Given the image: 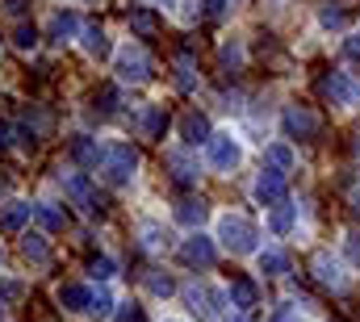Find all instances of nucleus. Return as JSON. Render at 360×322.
Wrapping results in <instances>:
<instances>
[{"mask_svg": "<svg viewBox=\"0 0 360 322\" xmlns=\"http://www.w3.org/2000/svg\"><path fill=\"white\" fill-rule=\"evenodd\" d=\"M269 160L281 163V167H289V163H293V151H289L285 143H272V147H269Z\"/></svg>", "mask_w": 360, "mask_h": 322, "instance_id": "nucleus-30", "label": "nucleus"}, {"mask_svg": "<svg viewBox=\"0 0 360 322\" xmlns=\"http://www.w3.org/2000/svg\"><path fill=\"white\" fill-rule=\"evenodd\" d=\"M222 63H226V67H239V63H243V46H239V42H235V46H222Z\"/></svg>", "mask_w": 360, "mask_h": 322, "instance_id": "nucleus-32", "label": "nucleus"}, {"mask_svg": "<svg viewBox=\"0 0 360 322\" xmlns=\"http://www.w3.org/2000/svg\"><path fill=\"white\" fill-rule=\"evenodd\" d=\"M314 281H319V285H327V289H335V293H340V289H348L344 264H340V259H331L327 251H323V255H314Z\"/></svg>", "mask_w": 360, "mask_h": 322, "instance_id": "nucleus-9", "label": "nucleus"}, {"mask_svg": "<svg viewBox=\"0 0 360 322\" xmlns=\"http://www.w3.org/2000/svg\"><path fill=\"white\" fill-rule=\"evenodd\" d=\"M352 259L360 264V239H352Z\"/></svg>", "mask_w": 360, "mask_h": 322, "instance_id": "nucleus-40", "label": "nucleus"}, {"mask_svg": "<svg viewBox=\"0 0 360 322\" xmlns=\"http://www.w3.org/2000/svg\"><path fill=\"white\" fill-rule=\"evenodd\" d=\"M226 8H231V0H210V13H214V17H222Z\"/></svg>", "mask_w": 360, "mask_h": 322, "instance_id": "nucleus-36", "label": "nucleus"}, {"mask_svg": "<svg viewBox=\"0 0 360 322\" xmlns=\"http://www.w3.org/2000/svg\"><path fill=\"white\" fill-rule=\"evenodd\" d=\"M281 122H285V134H289V139H314V134L323 130L319 113H314V109H302V105H289Z\"/></svg>", "mask_w": 360, "mask_h": 322, "instance_id": "nucleus-6", "label": "nucleus"}, {"mask_svg": "<svg viewBox=\"0 0 360 322\" xmlns=\"http://www.w3.org/2000/svg\"><path fill=\"white\" fill-rule=\"evenodd\" d=\"M218 239H222V247H231L235 255H248V251H256L260 231H256L243 214H222V218H218Z\"/></svg>", "mask_w": 360, "mask_h": 322, "instance_id": "nucleus-1", "label": "nucleus"}, {"mask_svg": "<svg viewBox=\"0 0 360 322\" xmlns=\"http://www.w3.org/2000/svg\"><path fill=\"white\" fill-rule=\"evenodd\" d=\"M117 322H147V318H143V306H134V302H126V306L117 310Z\"/></svg>", "mask_w": 360, "mask_h": 322, "instance_id": "nucleus-31", "label": "nucleus"}, {"mask_svg": "<svg viewBox=\"0 0 360 322\" xmlns=\"http://www.w3.org/2000/svg\"><path fill=\"white\" fill-rule=\"evenodd\" d=\"M72 155L80 163H89V167H96V163L105 160V147H101L96 139H76V143H72Z\"/></svg>", "mask_w": 360, "mask_h": 322, "instance_id": "nucleus-19", "label": "nucleus"}, {"mask_svg": "<svg viewBox=\"0 0 360 322\" xmlns=\"http://www.w3.org/2000/svg\"><path fill=\"white\" fill-rule=\"evenodd\" d=\"M205 160L214 172H231V167H239L243 160V147L231 139V134H210V143H205Z\"/></svg>", "mask_w": 360, "mask_h": 322, "instance_id": "nucleus-5", "label": "nucleus"}, {"mask_svg": "<svg viewBox=\"0 0 360 322\" xmlns=\"http://www.w3.org/2000/svg\"><path fill=\"white\" fill-rule=\"evenodd\" d=\"M143 247H147V251H160V247H164V231H160L155 222L143 226Z\"/></svg>", "mask_w": 360, "mask_h": 322, "instance_id": "nucleus-25", "label": "nucleus"}, {"mask_svg": "<svg viewBox=\"0 0 360 322\" xmlns=\"http://www.w3.org/2000/svg\"><path fill=\"white\" fill-rule=\"evenodd\" d=\"M13 42H17L21 51H34V42H38V34H34V25H17V34H13Z\"/></svg>", "mask_w": 360, "mask_h": 322, "instance_id": "nucleus-29", "label": "nucleus"}, {"mask_svg": "<svg viewBox=\"0 0 360 322\" xmlns=\"http://www.w3.org/2000/svg\"><path fill=\"white\" fill-rule=\"evenodd\" d=\"M59 306L72 314H84L92 306V289L89 285H59Z\"/></svg>", "mask_w": 360, "mask_h": 322, "instance_id": "nucleus-12", "label": "nucleus"}, {"mask_svg": "<svg viewBox=\"0 0 360 322\" xmlns=\"http://www.w3.org/2000/svg\"><path fill=\"white\" fill-rule=\"evenodd\" d=\"M293 222H297V205L276 201V210H272V218H269V231H272V235H289V231H293Z\"/></svg>", "mask_w": 360, "mask_h": 322, "instance_id": "nucleus-16", "label": "nucleus"}, {"mask_svg": "<svg viewBox=\"0 0 360 322\" xmlns=\"http://www.w3.org/2000/svg\"><path fill=\"white\" fill-rule=\"evenodd\" d=\"M272 322H302V318H297L293 310H276V314H272Z\"/></svg>", "mask_w": 360, "mask_h": 322, "instance_id": "nucleus-38", "label": "nucleus"}, {"mask_svg": "<svg viewBox=\"0 0 360 322\" xmlns=\"http://www.w3.org/2000/svg\"><path fill=\"white\" fill-rule=\"evenodd\" d=\"M231 322H248V318H243V310H239V314H235V318H231Z\"/></svg>", "mask_w": 360, "mask_h": 322, "instance_id": "nucleus-42", "label": "nucleus"}, {"mask_svg": "<svg viewBox=\"0 0 360 322\" xmlns=\"http://www.w3.org/2000/svg\"><path fill=\"white\" fill-rule=\"evenodd\" d=\"M256 264H260V272H264V276H281V272L289 268V255H285V251H276V247H264V251L256 255Z\"/></svg>", "mask_w": 360, "mask_h": 322, "instance_id": "nucleus-18", "label": "nucleus"}, {"mask_svg": "<svg viewBox=\"0 0 360 322\" xmlns=\"http://www.w3.org/2000/svg\"><path fill=\"white\" fill-rule=\"evenodd\" d=\"M80 30H84V25H80L76 13H63V8H59V13L51 17V38H55V42H68V38H76Z\"/></svg>", "mask_w": 360, "mask_h": 322, "instance_id": "nucleus-15", "label": "nucleus"}, {"mask_svg": "<svg viewBox=\"0 0 360 322\" xmlns=\"http://www.w3.org/2000/svg\"><path fill=\"white\" fill-rule=\"evenodd\" d=\"M348 55H352V59H360V30L348 38Z\"/></svg>", "mask_w": 360, "mask_h": 322, "instance_id": "nucleus-37", "label": "nucleus"}, {"mask_svg": "<svg viewBox=\"0 0 360 322\" xmlns=\"http://www.w3.org/2000/svg\"><path fill=\"white\" fill-rule=\"evenodd\" d=\"M30 218H34V205L30 201H4L0 205V231H8V235H17Z\"/></svg>", "mask_w": 360, "mask_h": 322, "instance_id": "nucleus-11", "label": "nucleus"}, {"mask_svg": "<svg viewBox=\"0 0 360 322\" xmlns=\"http://www.w3.org/2000/svg\"><path fill=\"white\" fill-rule=\"evenodd\" d=\"M226 297H231V306H235V310H243V314H248V310L256 306V297H260V293H256V281L235 276V281H231V289H226Z\"/></svg>", "mask_w": 360, "mask_h": 322, "instance_id": "nucleus-13", "label": "nucleus"}, {"mask_svg": "<svg viewBox=\"0 0 360 322\" xmlns=\"http://www.w3.org/2000/svg\"><path fill=\"white\" fill-rule=\"evenodd\" d=\"M92 276L96 281H109L113 276V259H92Z\"/></svg>", "mask_w": 360, "mask_h": 322, "instance_id": "nucleus-33", "label": "nucleus"}, {"mask_svg": "<svg viewBox=\"0 0 360 322\" xmlns=\"http://www.w3.org/2000/svg\"><path fill=\"white\" fill-rule=\"evenodd\" d=\"M143 285H147L155 297H168V293L176 289V285H172V276H164V272H147V276H143Z\"/></svg>", "mask_w": 360, "mask_h": 322, "instance_id": "nucleus-23", "label": "nucleus"}, {"mask_svg": "<svg viewBox=\"0 0 360 322\" xmlns=\"http://www.w3.org/2000/svg\"><path fill=\"white\" fill-rule=\"evenodd\" d=\"M319 21H323L327 30H340V25H344V13L331 8V4H323V8H319Z\"/></svg>", "mask_w": 360, "mask_h": 322, "instance_id": "nucleus-27", "label": "nucleus"}, {"mask_svg": "<svg viewBox=\"0 0 360 322\" xmlns=\"http://www.w3.org/2000/svg\"><path fill=\"white\" fill-rule=\"evenodd\" d=\"M352 214H356V218H360V193H356V197H352Z\"/></svg>", "mask_w": 360, "mask_h": 322, "instance_id": "nucleus-41", "label": "nucleus"}, {"mask_svg": "<svg viewBox=\"0 0 360 322\" xmlns=\"http://www.w3.org/2000/svg\"><path fill=\"white\" fill-rule=\"evenodd\" d=\"M168 163H172V167H176V172H172V176H176L180 184H193V163L184 160V155H168Z\"/></svg>", "mask_w": 360, "mask_h": 322, "instance_id": "nucleus-24", "label": "nucleus"}, {"mask_svg": "<svg viewBox=\"0 0 360 322\" xmlns=\"http://www.w3.org/2000/svg\"><path fill=\"white\" fill-rule=\"evenodd\" d=\"M113 72H117V80L143 84L147 76H151V59H147V51H143L139 42H126V46L117 51V63H113Z\"/></svg>", "mask_w": 360, "mask_h": 322, "instance_id": "nucleus-4", "label": "nucleus"}, {"mask_svg": "<svg viewBox=\"0 0 360 322\" xmlns=\"http://www.w3.org/2000/svg\"><path fill=\"white\" fill-rule=\"evenodd\" d=\"M193 80H197V76H193V63H188V59H180V63H176V88H180V92H188Z\"/></svg>", "mask_w": 360, "mask_h": 322, "instance_id": "nucleus-26", "label": "nucleus"}, {"mask_svg": "<svg viewBox=\"0 0 360 322\" xmlns=\"http://www.w3.org/2000/svg\"><path fill=\"white\" fill-rule=\"evenodd\" d=\"M252 193H256V201L260 205H276V201H285V172H260L256 176V184H252Z\"/></svg>", "mask_w": 360, "mask_h": 322, "instance_id": "nucleus-8", "label": "nucleus"}, {"mask_svg": "<svg viewBox=\"0 0 360 322\" xmlns=\"http://www.w3.org/2000/svg\"><path fill=\"white\" fill-rule=\"evenodd\" d=\"M109 306H113V302H109V293H92V314H109Z\"/></svg>", "mask_w": 360, "mask_h": 322, "instance_id": "nucleus-34", "label": "nucleus"}, {"mask_svg": "<svg viewBox=\"0 0 360 322\" xmlns=\"http://www.w3.org/2000/svg\"><path fill=\"white\" fill-rule=\"evenodd\" d=\"M180 139H184V147L210 143V122H205V113H197V109L180 113Z\"/></svg>", "mask_w": 360, "mask_h": 322, "instance_id": "nucleus-10", "label": "nucleus"}, {"mask_svg": "<svg viewBox=\"0 0 360 322\" xmlns=\"http://www.w3.org/2000/svg\"><path fill=\"white\" fill-rule=\"evenodd\" d=\"M176 218L184 222V226H201L205 205H201V201H180V205H176Z\"/></svg>", "mask_w": 360, "mask_h": 322, "instance_id": "nucleus-21", "label": "nucleus"}, {"mask_svg": "<svg viewBox=\"0 0 360 322\" xmlns=\"http://www.w3.org/2000/svg\"><path fill=\"white\" fill-rule=\"evenodd\" d=\"M0 151H8V126H0Z\"/></svg>", "mask_w": 360, "mask_h": 322, "instance_id": "nucleus-39", "label": "nucleus"}, {"mask_svg": "<svg viewBox=\"0 0 360 322\" xmlns=\"http://www.w3.org/2000/svg\"><path fill=\"white\" fill-rule=\"evenodd\" d=\"M130 25H134L139 34H151V30H155V17L143 13V8H134V13H130Z\"/></svg>", "mask_w": 360, "mask_h": 322, "instance_id": "nucleus-28", "label": "nucleus"}, {"mask_svg": "<svg viewBox=\"0 0 360 322\" xmlns=\"http://www.w3.org/2000/svg\"><path fill=\"white\" fill-rule=\"evenodd\" d=\"M21 255H25V259H34V264H46L51 247H46L42 235H25V239H21Z\"/></svg>", "mask_w": 360, "mask_h": 322, "instance_id": "nucleus-20", "label": "nucleus"}, {"mask_svg": "<svg viewBox=\"0 0 360 322\" xmlns=\"http://www.w3.org/2000/svg\"><path fill=\"white\" fill-rule=\"evenodd\" d=\"M323 96L331 101V105H340V109H356L360 105V80L356 76H348V72H331V76H323Z\"/></svg>", "mask_w": 360, "mask_h": 322, "instance_id": "nucleus-3", "label": "nucleus"}, {"mask_svg": "<svg viewBox=\"0 0 360 322\" xmlns=\"http://www.w3.org/2000/svg\"><path fill=\"white\" fill-rule=\"evenodd\" d=\"M34 218L46 231H63V210H55V205H34Z\"/></svg>", "mask_w": 360, "mask_h": 322, "instance_id": "nucleus-22", "label": "nucleus"}, {"mask_svg": "<svg viewBox=\"0 0 360 322\" xmlns=\"http://www.w3.org/2000/svg\"><path fill=\"white\" fill-rule=\"evenodd\" d=\"M80 42H84V51H89L92 59H105V55H109V38H105L101 25H84V30H80Z\"/></svg>", "mask_w": 360, "mask_h": 322, "instance_id": "nucleus-17", "label": "nucleus"}, {"mask_svg": "<svg viewBox=\"0 0 360 322\" xmlns=\"http://www.w3.org/2000/svg\"><path fill=\"white\" fill-rule=\"evenodd\" d=\"M134 167H139V155H134L130 143H109V147H105L101 172L109 176V184H130V180H134Z\"/></svg>", "mask_w": 360, "mask_h": 322, "instance_id": "nucleus-2", "label": "nucleus"}, {"mask_svg": "<svg viewBox=\"0 0 360 322\" xmlns=\"http://www.w3.org/2000/svg\"><path fill=\"white\" fill-rule=\"evenodd\" d=\"M164 126H168L164 105H143V113H139V130H143V139H160Z\"/></svg>", "mask_w": 360, "mask_h": 322, "instance_id": "nucleus-14", "label": "nucleus"}, {"mask_svg": "<svg viewBox=\"0 0 360 322\" xmlns=\"http://www.w3.org/2000/svg\"><path fill=\"white\" fill-rule=\"evenodd\" d=\"M214 259H218V251H214V243L205 239V235H193V239L180 243V264H188V268H214Z\"/></svg>", "mask_w": 360, "mask_h": 322, "instance_id": "nucleus-7", "label": "nucleus"}, {"mask_svg": "<svg viewBox=\"0 0 360 322\" xmlns=\"http://www.w3.org/2000/svg\"><path fill=\"white\" fill-rule=\"evenodd\" d=\"M4 13H13V17L25 13V0H4Z\"/></svg>", "mask_w": 360, "mask_h": 322, "instance_id": "nucleus-35", "label": "nucleus"}]
</instances>
